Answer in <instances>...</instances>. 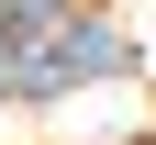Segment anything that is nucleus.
Wrapping results in <instances>:
<instances>
[{
  "instance_id": "f257e3e1",
  "label": "nucleus",
  "mask_w": 156,
  "mask_h": 145,
  "mask_svg": "<svg viewBox=\"0 0 156 145\" xmlns=\"http://www.w3.org/2000/svg\"><path fill=\"white\" fill-rule=\"evenodd\" d=\"M0 67H11L23 100H56V89H78V78L134 67V45H123V23L78 11V0H11V23H0Z\"/></svg>"
},
{
  "instance_id": "f03ea898",
  "label": "nucleus",
  "mask_w": 156,
  "mask_h": 145,
  "mask_svg": "<svg viewBox=\"0 0 156 145\" xmlns=\"http://www.w3.org/2000/svg\"><path fill=\"white\" fill-rule=\"evenodd\" d=\"M0 100H11V67H0Z\"/></svg>"
}]
</instances>
